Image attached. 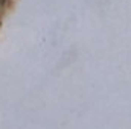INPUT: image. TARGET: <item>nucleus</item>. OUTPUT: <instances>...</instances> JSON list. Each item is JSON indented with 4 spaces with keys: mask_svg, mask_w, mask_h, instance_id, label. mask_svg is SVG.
Returning a JSON list of instances; mask_svg holds the SVG:
<instances>
[{
    "mask_svg": "<svg viewBox=\"0 0 131 129\" xmlns=\"http://www.w3.org/2000/svg\"><path fill=\"white\" fill-rule=\"evenodd\" d=\"M0 8H2V5H0Z\"/></svg>",
    "mask_w": 131,
    "mask_h": 129,
    "instance_id": "f257e3e1",
    "label": "nucleus"
}]
</instances>
